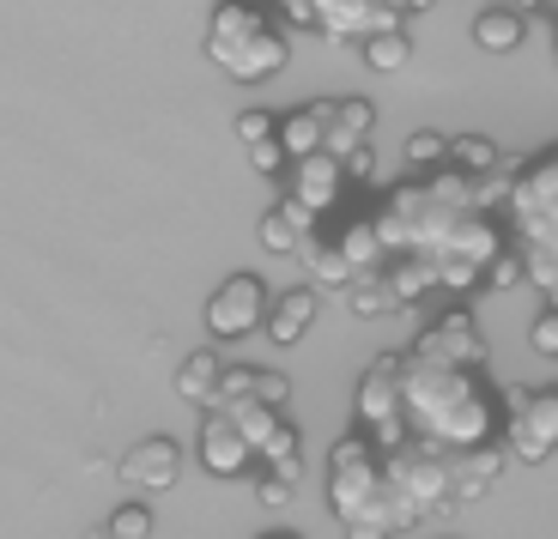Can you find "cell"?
<instances>
[{"label": "cell", "mask_w": 558, "mask_h": 539, "mask_svg": "<svg viewBox=\"0 0 558 539\" xmlns=\"http://www.w3.org/2000/svg\"><path fill=\"white\" fill-rule=\"evenodd\" d=\"M407 430H413L418 443L444 449V455H468L480 443H498L504 394L486 388L480 370L432 364V358L407 352Z\"/></svg>", "instance_id": "obj_1"}, {"label": "cell", "mask_w": 558, "mask_h": 539, "mask_svg": "<svg viewBox=\"0 0 558 539\" xmlns=\"http://www.w3.org/2000/svg\"><path fill=\"white\" fill-rule=\"evenodd\" d=\"M207 61L238 85H267L292 68V37L267 7L255 0H219L207 13V37H201Z\"/></svg>", "instance_id": "obj_2"}, {"label": "cell", "mask_w": 558, "mask_h": 539, "mask_svg": "<svg viewBox=\"0 0 558 539\" xmlns=\"http://www.w3.org/2000/svg\"><path fill=\"white\" fill-rule=\"evenodd\" d=\"M383 491H389V473H383V449L371 430H352L328 449V510L340 522H359V515H377Z\"/></svg>", "instance_id": "obj_3"}, {"label": "cell", "mask_w": 558, "mask_h": 539, "mask_svg": "<svg viewBox=\"0 0 558 539\" xmlns=\"http://www.w3.org/2000/svg\"><path fill=\"white\" fill-rule=\"evenodd\" d=\"M352 418H359L371 437H377V449L389 455V449H407V352H383V358H371V370L359 376V394H352Z\"/></svg>", "instance_id": "obj_4"}, {"label": "cell", "mask_w": 558, "mask_h": 539, "mask_svg": "<svg viewBox=\"0 0 558 539\" xmlns=\"http://www.w3.org/2000/svg\"><path fill=\"white\" fill-rule=\"evenodd\" d=\"M498 443L522 467H546L558 455V388H504Z\"/></svg>", "instance_id": "obj_5"}, {"label": "cell", "mask_w": 558, "mask_h": 539, "mask_svg": "<svg viewBox=\"0 0 558 539\" xmlns=\"http://www.w3.org/2000/svg\"><path fill=\"white\" fill-rule=\"evenodd\" d=\"M510 224H517L522 249H558V152L522 158L510 182Z\"/></svg>", "instance_id": "obj_6"}, {"label": "cell", "mask_w": 558, "mask_h": 539, "mask_svg": "<svg viewBox=\"0 0 558 539\" xmlns=\"http://www.w3.org/2000/svg\"><path fill=\"white\" fill-rule=\"evenodd\" d=\"M207 333L213 346H238V340H250V333L267 328V316H274V291H267L262 273H231L219 291L207 297Z\"/></svg>", "instance_id": "obj_7"}, {"label": "cell", "mask_w": 558, "mask_h": 539, "mask_svg": "<svg viewBox=\"0 0 558 539\" xmlns=\"http://www.w3.org/2000/svg\"><path fill=\"white\" fill-rule=\"evenodd\" d=\"M195 461L213 473V479H255V473H262V455H255V443L243 437V425H238L231 413H225V406L201 413Z\"/></svg>", "instance_id": "obj_8"}, {"label": "cell", "mask_w": 558, "mask_h": 539, "mask_svg": "<svg viewBox=\"0 0 558 539\" xmlns=\"http://www.w3.org/2000/svg\"><path fill=\"white\" fill-rule=\"evenodd\" d=\"M413 358H432V364H461V370H480L486 364V333L468 309H449V316L425 321L413 340Z\"/></svg>", "instance_id": "obj_9"}, {"label": "cell", "mask_w": 558, "mask_h": 539, "mask_svg": "<svg viewBox=\"0 0 558 539\" xmlns=\"http://www.w3.org/2000/svg\"><path fill=\"white\" fill-rule=\"evenodd\" d=\"M116 479L134 491V498H165L170 485L182 479V443L177 437H146L116 461Z\"/></svg>", "instance_id": "obj_10"}, {"label": "cell", "mask_w": 558, "mask_h": 539, "mask_svg": "<svg viewBox=\"0 0 558 539\" xmlns=\"http://www.w3.org/2000/svg\"><path fill=\"white\" fill-rule=\"evenodd\" d=\"M316 13H322V37L335 42V49H364V37L407 25L389 0H316Z\"/></svg>", "instance_id": "obj_11"}, {"label": "cell", "mask_w": 558, "mask_h": 539, "mask_svg": "<svg viewBox=\"0 0 558 539\" xmlns=\"http://www.w3.org/2000/svg\"><path fill=\"white\" fill-rule=\"evenodd\" d=\"M347 164H340L335 152H316V158H298L292 170H286V194H292V200H304L310 212H316V219H328V212L340 207V200H347Z\"/></svg>", "instance_id": "obj_12"}, {"label": "cell", "mask_w": 558, "mask_h": 539, "mask_svg": "<svg viewBox=\"0 0 558 539\" xmlns=\"http://www.w3.org/2000/svg\"><path fill=\"white\" fill-rule=\"evenodd\" d=\"M316 224H322L316 212H310L304 200H292V194H286L279 207L262 212V249L267 255H292V261H298V249L316 236Z\"/></svg>", "instance_id": "obj_13"}, {"label": "cell", "mask_w": 558, "mask_h": 539, "mask_svg": "<svg viewBox=\"0 0 558 539\" xmlns=\"http://www.w3.org/2000/svg\"><path fill=\"white\" fill-rule=\"evenodd\" d=\"M371 127H377V103L371 97H335V110H328V152L347 164L371 146Z\"/></svg>", "instance_id": "obj_14"}, {"label": "cell", "mask_w": 558, "mask_h": 539, "mask_svg": "<svg viewBox=\"0 0 558 539\" xmlns=\"http://www.w3.org/2000/svg\"><path fill=\"white\" fill-rule=\"evenodd\" d=\"M316 316H322V291L316 285H292V291H279L274 297V316H267V340L274 346H298L310 328H316Z\"/></svg>", "instance_id": "obj_15"}, {"label": "cell", "mask_w": 558, "mask_h": 539, "mask_svg": "<svg viewBox=\"0 0 558 539\" xmlns=\"http://www.w3.org/2000/svg\"><path fill=\"white\" fill-rule=\"evenodd\" d=\"M328 110H335V97H316V103H304V110H286L279 115V146H286V158H316L328 152Z\"/></svg>", "instance_id": "obj_16"}, {"label": "cell", "mask_w": 558, "mask_h": 539, "mask_svg": "<svg viewBox=\"0 0 558 539\" xmlns=\"http://www.w3.org/2000/svg\"><path fill=\"white\" fill-rule=\"evenodd\" d=\"M225 370H231V364H225L213 346L189 352V358L177 364V394L189 406H201V413H213V406L225 401Z\"/></svg>", "instance_id": "obj_17"}, {"label": "cell", "mask_w": 558, "mask_h": 539, "mask_svg": "<svg viewBox=\"0 0 558 539\" xmlns=\"http://www.w3.org/2000/svg\"><path fill=\"white\" fill-rule=\"evenodd\" d=\"M522 37H529V13H517V7H480L474 13V49H486V56H517Z\"/></svg>", "instance_id": "obj_18"}, {"label": "cell", "mask_w": 558, "mask_h": 539, "mask_svg": "<svg viewBox=\"0 0 558 539\" xmlns=\"http://www.w3.org/2000/svg\"><path fill=\"white\" fill-rule=\"evenodd\" d=\"M504 461H510L504 443H480V449H468V455H456V503H474L480 491H492Z\"/></svg>", "instance_id": "obj_19"}, {"label": "cell", "mask_w": 558, "mask_h": 539, "mask_svg": "<svg viewBox=\"0 0 558 539\" xmlns=\"http://www.w3.org/2000/svg\"><path fill=\"white\" fill-rule=\"evenodd\" d=\"M298 261H304V273H310V285L316 291H340V297H347L352 291V267H347V255L335 249V236H310L304 249H298Z\"/></svg>", "instance_id": "obj_20"}, {"label": "cell", "mask_w": 558, "mask_h": 539, "mask_svg": "<svg viewBox=\"0 0 558 539\" xmlns=\"http://www.w3.org/2000/svg\"><path fill=\"white\" fill-rule=\"evenodd\" d=\"M335 249L347 255V267L352 273H383V267H389V249H383V236H377V224L371 219H359V224H347V231L335 236Z\"/></svg>", "instance_id": "obj_21"}, {"label": "cell", "mask_w": 558, "mask_h": 539, "mask_svg": "<svg viewBox=\"0 0 558 539\" xmlns=\"http://www.w3.org/2000/svg\"><path fill=\"white\" fill-rule=\"evenodd\" d=\"M364 68L371 73H407L413 68V30L407 25H389V30H377V37H364Z\"/></svg>", "instance_id": "obj_22"}, {"label": "cell", "mask_w": 558, "mask_h": 539, "mask_svg": "<svg viewBox=\"0 0 558 539\" xmlns=\"http://www.w3.org/2000/svg\"><path fill=\"white\" fill-rule=\"evenodd\" d=\"M449 139L444 127H418V134H407L401 146V170L407 176H432V170H449Z\"/></svg>", "instance_id": "obj_23"}, {"label": "cell", "mask_w": 558, "mask_h": 539, "mask_svg": "<svg viewBox=\"0 0 558 539\" xmlns=\"http://www.w3.org/2000/svg\"><path fill=\"white\" fill-rule=\"evenodd\" d=\"M347 309H352L359 321L383 316V309H401V297H395V285H389V267H383V273H364V279H352V291H347Z\"/></svg>", "instance_id": "obj_24"}, {"label": "cell", "mask_w": 558, "mask_h": 539, "mask_svg": "<svg viewBox=\"0 0 558 539\" xmlns=\"http://www.w3.org/2000/svg\"><path fill=\"white\" fill-rule=\"evenodd\" d=\"M449 164L468 170V176H492V170H504V152L486 134H456L449 139Z\"/></svg>", "instance_id": "obj_25"}, {"label": "cell", "mask_w": 558, "mask_h": 539, "mask_svg": "<svg viewBox=\"0 0 558 539\" xmlns=\"http://www.w3.org/2000/svg\"><path fill=\"white\" fill-rule=\"evenodd\" d=\"M225 413L243 425V437L255 443V455H262V449L274 443V430L286 425V413H274V406H262V401H238V406H225Z\"/></svg>", "instance_id": "obj_26"}, {"label": "cell", "mask_w": 558, "mask_h": 539, "mask_svg": "<svg viewBox=\"0 0 558 539\" xmlns=\"http://www.w3.org/2000/svg\"><path fill=\"white\" fill-rule=\"evenodd\" d=\"M104 534L110 539H153V503L146 498H128L104 515Z\"/></svg>", "instance_id": "obj_27"}, {"label": "cell", "mask_w": 558, "mask_h": 539, "mask_svg": "<svg viewBox=\"0 0 558 539\" xmlns=\"http://www.w3.org/2000/svg\"><path fill=\"white\" fill-rule=\"evenodd\" d=\"M486 285H492V291H517V285H529V249H504L498 261L486 267Z\"/></svg>", "instance_id": "obj_28"}, {"label": "cell", "mask_w": 558, "mask_h": 539, "mask_svg": "<svg viewBox=\"0 0 558 539\" xmlns=\"http://www.w3.org/2000/svg\"><path fill=\"white\" fill-rule=\"evenodd\" d=\"M255 401L274 406V413H286V406H292V376L286 370H255Z\"/></svg>", "instance_id": "obj_29"}, {"label": "cell", "mask_w": 558, "mask_h": 539, "mask_svg": "<svg viewBox=\"0 0 558 539\" xmlns=\"http://www.w3.org/2000/svg\"><path fill=\"white\" fill-rule=\"evenodd\" d=\"M529 279L541 285L546 304H558V249H529Z\"/></svg>", "instance_id": "obj_30"}, {"label": "cell", "mask_w": 558, "mask_h": 539, "mask_svg": "<svg viewBox=\"0 0 558 539\" xmlns=\"http://www.w3.org/2000/svg\"><path fill=\"white\" fill-rule=\"evenodd\" d=\"M529 346L541 352V358H558V304H546L541 316H534V328H529Z\"/></svg>", "instance_id": "obj_31"}, {"label": "cell", "mask_w": 558, "mask_h": 539, "mask_svg": "<svg viewBox=\"0 0 558 539\" xmlns=\"http://www.w3.org/2000/svg\"><path fill=\"white\" fill-rule=\"evenodd\" d=\"M279 134V115L274 110H243L238 115V139L243 146H262V139H274Z\"/></svg>", "instance_id": "obj_32"}, {"label": "cell", "mask_w": 558, "mask_h": 539, "mask_svg": "<svg viewBox=\"0 0 558 539\" xmlns=\"http://www.w3.org/2000/svg\"><path fill=\"white\" fill-rule=\"evenodd\" d=\"M292 491H298V485L279 479V473H255V503H262V510H286V503H292Z\"/></svg>", "instance_id": "obj_33"}, {"label": "cell", "mask_w": 558, "mask_h": 539, "mask_svg": "<svg viewBox=\"0 0 558 539\" xmlns=\"http://www.w3.org/2000/svg\"><path fill=\"white\" fill-rule=\"evenodd\" d=\"M340 534L347 539H395V527L383 515H359V522H340Z\"/></svg>", "instance_id": "obj_34"}, {"label": "cell", "mask_w": 558, "mask_h": 539, "mask_svg": "<svg viewBox=\"0 0 558 539\" xmlns=\"http://www.w3.org/2000/svg\"><path fill=\"white\" fill-rule=\"evenodd\" d=\"M389 7H395V13H401V19H413V13H432L437 0H389Z\"/></svg>", "instance_id": "obj_35"}, {"label": "cell", "mask_w": 558, "mask_h": 539, "mask_svg": "<svg viewBox=\"0 0 558 539\" xmlns=\"http://www.w3.org/2000/svg\"><path fill=\"white\" fill-rule=\"evenodd\" d=\"M486 7H517V13H541L546 0H486Z\"/></svg>", "instance_id": "obj_36"}, {"label": "cell", "mask_w": 558, "mask_h": 539, "mask_svg": "<svg viewBox=\"0 0 558 539\" xmlns=\"http://www.w3.org/2000/svg\"><path fill=\"white\" fill-rule=\"evenodd\" d=\"M255 539H304V534H292V527H274V534H255Z\"/></svg>", "instance_id": "obj_37"}, {"label": "cell", "mask_w": 558, "mask_h": 539, "mask_svg": "<svg viewBox=\"0 0 558 539\" xmlns=\"http://www.w3.org/2000/svg\"><path fill=\"white\" fill-rule=\"evenodd\" d=\"M85 539H110V534H104V527H92V534H85Z\"/></svg>", "instance_id": "obj_38"}, {"label": "cell", "mask_w": 558, "mask_h": 539, "mask_svg": "<svg viewBox=\"0 0 558 539\" xmlns=\"http://www.w3.org/2000/svg\"><path fill=\"white\" fill-rule=\"evenodd\" d=\"M553 68H558V37H553Z\"/></svg>", "instance_id": "obj_39"}]
</instances>
